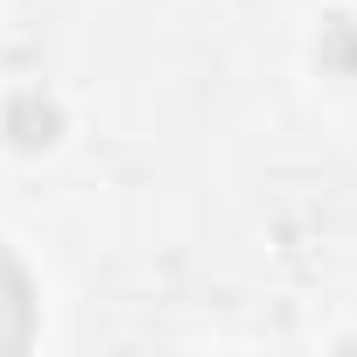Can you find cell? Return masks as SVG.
<instances>
[{
    "instance_id": "cell-2",
    "label": "cell",
    "mask_w": 357,
    "mask_h": 357,
    "mask_svg": "<svg viewBox=\"0 0 357 357\" xmlns=\"http://www.w3.org/2000/svg\"><path fill=\"white\" fill-rule=\"evenodd\" d=\"M56 133H63V112H56L43 91H22V98L8 105V140H15V147L36 154V147H50Z\"/></svg>"
},
{
    "instance_id": "cell-1",
    "label": "cell",
    "mask_w": 357,
    "mask_h": 357,
    "mask_svg": "<svg viewBox=\"0 0 357 357\" xmlns=\"http://www.w3.org/2000/svg\"><path fill=\"white\" fill-rule=\"evenodd\" d=\"M29 336H36V294H29V273L15 266V252L0 245V357L29 350Z\"/></svg>"
},
{
    "instance_id": "cell-3",
    "label": "cell",
    "mask_w": 357,
    "mask_h": 357,
    "mask_svg": "<svg viewBox=\"0 0 357 357\" xmlns=\"http://www.w3.org/2000/svg\"><path fill=\"white\" fill-rule=\"evenodd\" d=\"M322 63H329V70H343V77H357V22H343V15H336V22L322 29Z\"/></svg>"
}]
</instances>
